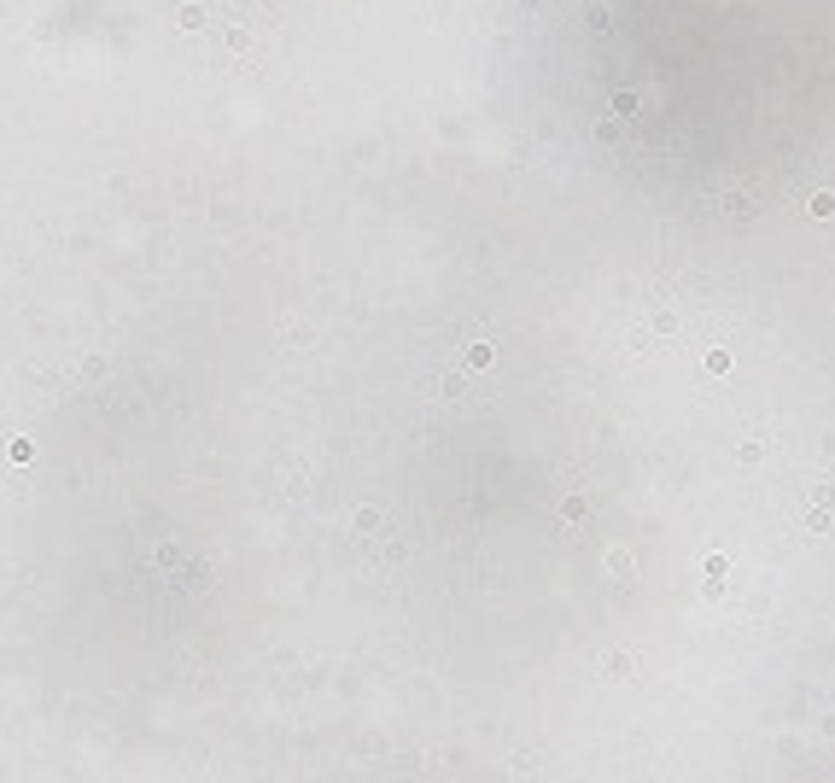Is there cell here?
Listing matches in <instances>:
<instances>
[{
    "label": "cell",
    "instance_id": "cell-2",
    "mask_svg": "<svg viewBox=\"0 0 835 783\" xmlns=\"http://www.w3.org/2000/svg\"><path fill=\"white\" fill-rule=\"evenodd\" d=\"M812 217H835V193H812Z\"/></svg>",
    "mask_w": 835,
    "mask_h": 783
},
{
    "label": "cell",
    "instance_id": "cell-1",
    "mask_svg": "<svg viewBox=\"0 0 835 783\" xmlns=\"http://www.w3.org/2000/svg\"><path fill=\"white\" fill-rule=\"evenodd\" d=\"M718 205H725V217H736V222H742V217H748V210H754V199H748V193H742V187H730V193H718Z\"/></svg>",
    "mask_w": 835,
    "mask_h": 783
}]
</instances>
